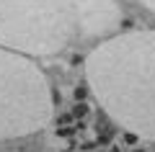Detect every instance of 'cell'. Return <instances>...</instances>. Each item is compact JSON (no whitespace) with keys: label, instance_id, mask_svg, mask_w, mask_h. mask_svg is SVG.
<instances>
[{"label":"cell","instance_id":"30bf717a","mask_svg":"<svg viewBox=\"0 0 155 152\" xmlns=\"http://www.w3.org/2000/svg\"><path fill=\"white\" fill-rule=\"evenodd\" d=\"M132 152H145V150H142V147H134V150H132Z\"/></svg>","mask_w":155,"mask_h":152},{"label":"cell","instance_id":"7a4b0ae2","mask_svg":"<svg viewBox=\"0 0 155 152\" xmlns=\"http://www.w3.org/2000/svg\"><path fill=\"white\" fill-rule=\"evenodd\" d=\"M83 39L80 0H0V47L23 57H52Z\"/></svg>","mask_w":155,"mask_h":152},{"label":"cell","instance_id":"ba28073f","mask_svg":"<svg viewBox=\"0 0 155 152\" xmlns=\"http://www.w3.org/2000/svg\"><path fill=\"white\" fill-rule=\"evenodd\" d=\"M140 3H142V5L147 8L150 13H155V0H140Z\"/></svg>","mask_w":155,"mask_h":152},{"label":"cell","instance_id":"6da1fadb","mask_svg":"<svg viewBox=\"0 0 155 152\" xmlns=\"http://www.w3.org/2000/svg\"><path fill=\"white\" fill-rule=\"evenodd\" d=\"M85 77L101 108L137 137L155 142V31H127L85 57Z\"/></svg>","mask_w":155,"mask_h":152},{"label":"cell","instance_id":"9c48e42d","mask_svg":"<svg viewBox=\"0 0 155 152\" xmlns=\"http://www.w3.org/2000/svg\"><path fill=\"white\" fill-rule=\"evenodd\" d=\"M111 152H122V147H119V144H111Z\"/></svg>","mask_w":155,"mask_h":152},{"label":"cell","instance_id":"277c9868","mask_svg":"<svg viewBox=\"0 0 155 152\" xmlns=\"http://www.w3.org/2000/svg\"><path fill=\"white\" fill-rule=\"evenodd\" d=\"M88 114H91V103L88 101H80V103L72 106V116H75V119H85Z\"/></svg>","mask_w":155,"mask_h":152},{"label":"cell","instance_id":"5b68a950","mask_svg":"<svg viewBox=\"0 0 155 152\" xmlns=\"http://www.w3.org/2000/svg\"><path fill=\"white\" fill-rule=\"evenodd\" d=\"M54 134H57V137H62V139H67V137H75V134H78V129H75V126H57Z\"/></svg>","mask_w":155,"mask_h":152},{"label":"cell","instance_id":"3957f363","mask_svg":"<svg viewBox=\"0 0 155 152\" xmlns=\"http://www.w3.org/2000/svg\"><path fill=\"white\" fill-rule=\"evenodd\" d=\"M52 119V93L44 72L28 57L0 47V139L44 129Z\"/></svg>","mask_w":155,"mask_h":152},{"label":"cell","instance_id":"8992f818","mask_svg":"<svg viewBox=\"0 0 155 152\" xmlns=\"http://www.w3.org/2000/svg\"><path fill=\"white\" fill-rule=\"evenodd\" d=\"M85 95H88V88H85V85H78L75 90H72V98H75L78 103H80V101H85Z\"/></svg>","mask_w":155,"mask_h":152},{"label":"cell","instance_id":"52a82bcc","mask_svg":"<svg viewBox=\"0 0 155 152\" xmlns=\"http://www.w3.org/2000/svg\"><path fill=\"white\" fill-rule=\"evenodd\" d=\"M137 139H140V137L132 134V131H127V134H124V142H127V144H137Z\"/></svg>","mask_w":155,"mask_h":152}]
</instances>
